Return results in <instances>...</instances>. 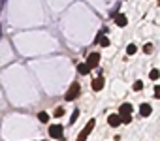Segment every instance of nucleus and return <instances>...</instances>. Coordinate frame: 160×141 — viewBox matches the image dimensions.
<instances>
[{
  "label": "nucleus",
  "mask_w": 160,
  "mask_h": 141,
  "mask_svg": "<svg viewBox=\"0 0 160 141\" xmlns=\"http://www.w3.org/2000/svg\"><path fill=\"white\" fill-rule=\"evenodd\" d=\"M85 64H87V68H89V70L96 68V66L100 64V55H98V53H91V55L87 56V62H85Z\"/></svg>",
  "instance_id": "obj_3"
},
{
  "label": "nucleus",
  "mask_w": 160,
  "mask_h": 141,
  "mask_svg": "<svg viewBox=\"0 0 160 141\" xmlns=\"http://www.w3.org/2000/svg\"><path fill=\"white\" fill-rule=\"evenodd\" d=\"M141 89H143V83H141V81H136V83H134V90H136V92H139Z\"/></svg>",
  "instance_id": "obj_16"
},
{
  "label": "nucleus",
  "mask_w": 160,
  "mask_h": 141,
  "mask_svg": "<svg viewBox=\"0 0 160 141\" xmlns=\"http://www.w3.org/2000/svg\"><path fill=\"white\" fill-rule=\"evenodd\" d=\"M151 113H152V107H151L149 104H141V105H139V115H141V117H149Z\"/></svg>",
  "instance_id": "obj_7"
},
{
  "label": "nucleus",
  "mask_w": 160,
  "mask_h": 141,
  "mask_svg": "<svg viewBox=\"0 0 160 141\" xmlns=\"http://www.w3.org/2000/svg\"><path fill=\"white\" fill-rule=\"evenodd\" d=\"M96 41H98V43H100L102 47H108V45H109V40H108L106 36H102V32L98 34V38H96Z\"/></svg>",
  "instance_id": "obj_10"
},
{
  "label": "nucleus",
  "mask_w": 160,
  "mask_h": 141,
  "mask_svg": "<svg viewBox=\"0 0 160 141\" xmlns=\"http://www.w3.org/2000/svg\"><path fill=\"white\" fill-rule=\"evenodd\" d=\"M0 36H2V32H0Z\"/></svg>",
  "instance_id": "obj_20"
},
{
  "label": "nucleus",
  "mask_w": 160,
  "mask_h": 141,
  "mask_svg": "<svg viewBox=\"0 0 160 141\" xmlns=\"http://www.w3.org/2000/svg\"><path fill=\"white\" fill-rule=\"evenodd\" d=\"M104 85H106V81H104V75H98L96 79H92V90L100 92V90L104 89Z\"/></svg>",
  "instance_id": "obj_5"
},
{
  "label": "nucleus",
  "mask_w": 160,
  "mask_h": 141,
  "mask_svg": "<svg viewBox=\"0 0 160 141\" xmlns=\"http://www.w3.org/2000/svg\"><path fill=\"white\" fill-rule=\"evenodd\" d=\"M77 117H79V109H73V113H72V119H70V122L73 124V122L77 120Z\"/></svg>",
  "instance_id": "obj_15"
},
{
  "label": "nucleus",
  "mask_w": 160,
  "mask_h": 141,
  "mask_svg": "<svg viewBox=\"0 0 160 141\" xmlns=\"http://www.w3.org/2000/svg\"><path fill=\"white\" fill-rule=\"evenodd\" d=\"M62 115H64V109L62 107H57L55 109V117H62Z\"/></svg>",
  "instance_id": "obj_17"
},
{
  "label": "nucleus",
  "mask_w": 160,
  "mask_h": 141,
  "mask_svg": "<svg viewBox=\"0 0 160 141\" xmlns=\"http://www.w3.org/2000/svg\"><path fill=\"white\" fill-rule=\"evenodd\" d=\"M108 122H109V126H113V128H117L119 124H122V122H121V117H119V115H115V113L108 117Z\"/></svg>",
  "instance_id": "obj_8"
},
{
  "label": "nucleus",
  "mask_w": 160,
  "mask_h": 141,
  "mask_svg": "<svg viewBox=\"0 0 160 141\" xmlns=\"http://www.w3.org/2000/svg\"><path fill=\"white\" fill-rule=\"evenodd\" d=\"M115 23H117L119 27H126L128 21H126V17H124L122 13H117V15H115Z\"/></svg>",
  "instance_id": "obj_9"
},
{
  "label": "nucleus",
  "mask_w": 160,
  "mask_h": 141,
  "mask_svg": "<svg viewBox=\"0 0 160 141\" xmlns=\"http://www.w3.org/2000/svg\"><path fill=\"white\" fill-rule=\"evenodd\" d=\"M126 53H128V55H136V53H138V47H136L134 43H130V45L126 47Z\"/></svg>",
  "instance_id": "obj_13"
},
{
  "label": "nucleus",
  "mask_w": 160,
  "mask_h": 141,
  "mask_svg": "<svg viewBox=\"0 0 160 141\" xmlns=\"http://www.w3.org/2000/svg\"><path fill=\"white\" fill-rule=\"evenodd\" d=\"M77 72L81 74V75H87V74H89V68H87V64H79V66H77Z\"/></svg>",
  "instance_id": "obj_12"
},
{
  "label": "nucleus",
  "mask_w": 160,
  "mask_h": 141,
  "mask_svg": "<svg viewBox=\"0 0 160 141\" xmlns=\"http://www.w3.org/2000/svg\"><path fill=\"white\" fill-rule=\"evenodd\" d=\"M134 111V107H132V104H122L121 107H119V117H124V115H130Z\"/></svg>",
  "instance_id": "obj_6"
},
{
  "label": "nucleus",
  "mask_w": 160,
  "mask_h": 141,
  "mask_svg": "<svg viewBox=\"0 0 160 141\" xmlns=\"http://www.w3.org/2000/svg\"><path fill=\"white\" fill-rule=\"evenodd\" d=\"M94 124H96V120H94V119H91V120H89V122L85 124V128L81 130V134H79V135H77V141H87V137H89V134H91V132L94 130Z\"/></svg>",
  "instance_id": "obj_2"
},
{
  "label": "nucleus",
  "mask_w": 160,
  "mask_h": 141,
  "mask_svg": "<svg viewBox=\"0 0 160 141\" xmlns=\"http://www.w3.org/2000/svg\"><path fill=\"white\" fill-rule=\"evenodd\" d=\"M79 92H81V87H79V83H77V81H73V83L70 85L68 92L64 94V100H66V102H72V100H75V98L79 96Z\"/></svg>",
  "instance_id": "obj_1"
},
{
  "label": "nucleus",
  "mask_w": 160,
  "mask_h": 141,
  "mask_svg": "<svg viewBox=\"0 0 160 141\" xmlns=\"http://www.w3.org/2000/svg\"><path fill=\"white\" fill-rule=\"evenodd\" d=\"M62 130H64V128H62L60 124H51V126H49V135H51L53 139H60V137H62Z\"/></svg>",
  "instance_id": "obj_4"
},
{
  "label": "nucleus",
  "mask_w": 160,
  "mask_h": 141,
  "mask_svg": "<svg viewBox=\"0 0 160 141\" xmlns=\"http://www.w3.org/2000/svg\"><path fill=\"white\" fill-rule=\"evenodd\" d=\"M38 120H40V122H49V115H47L45 111H40V113H38Z\"/></svg>",
  "instance_id": "obj_11"
},
{
  "label": "nucleus",
  "mask_w": 160,
  "mask_h": 141,
  "mask_svg": "<svg viewBox=\"0 0 160 141\" xmlns=\"http://www.w3.org/2000/svg\"><path fill=\"white\" fill-rule=\"evenodd\" d=\"M143 51H145V53H147V55H149V53H151V51H152V45H151V43H147V45H145V47H143Z\"/></svg>",
  "instance_id": "obj_18"
},
{
  "label": "nucleus",
  "mask_w": 160,
  "mask_h": 141,
  "mask_svg": "<svg viewBox=\"0 0 160 141\" xmlns=\"http://www.w3.org/2000/svg\"><path fill=\"white\" fill-rule=\"evenodd\" d=\"M149 77H151V79H152V81H156V79H158V77H160V72H158V70H152V72H151V74H149Z\"/></svg>",
  "instance_id": "obj_14"
},
{
  "label": "nucleus",
  "mask_w": 160,
  "mask_h": 141,
  "mask_svg": "<svg viewBox=\"0 0 160 141\" xmlns=\"http://www.w3.org/2000/svg\"><path fill=\"white\" fill-rule=\"evenodd\" d=\"M154 98H160V85L154 87Z\"/></svg>",
  "instance_id": "obj_19"
}]
</instances>
